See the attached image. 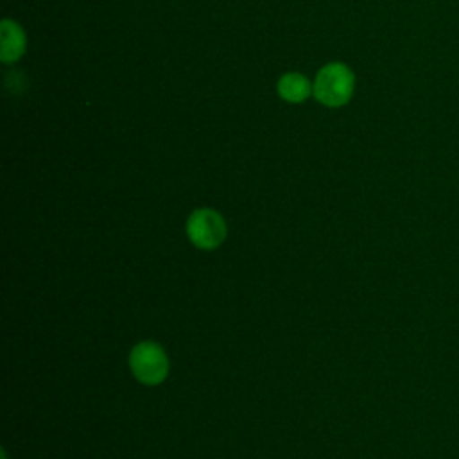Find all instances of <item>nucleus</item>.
I'll use <instances>...</instances> for the list:
<instances>
[{
    "label": "nucleus",
    "instance_id": "f257e3e1",
    "mask_svg": "<svg viewBox=\"0 0 459 459\" xmlns=\"http://www.w3.org/2000/svg\"><path fill=\"white\" fill-rule=\"evenodd\" d=\"M355 91V74L353 70L341 63L333 61L325 65L314 79L312 95L323 106L328 108H341L350 102Z\"/></svg>",
    "mask_w": 459,
    "mask_h": 459
},
{
    "label": "nucleus",
    "instance_id": "f03ea898",
    "mask_svg": "<svg viewBox=\"0 0 459 459\" xmlns=\"http://www.w3.org/2000/svg\"><path fill=\"white\" fill-rule=\"evenodd\" d=\"M129 369L143 385H158L169 375V357L154 341H140L129 351Z\"/></svg>",
    "mask_w": 459,
    "mask_h": 459
},
{
    "label": "nucleus",
    "instance_id": "7ed1b4c3",
    "mask_svg": "<svg viewBox=\"0 0 459 459\" xmlns=\"http://www.w3.org/2000/svg\"><path fill=\"white\" fill-rule=\"evenodd\" d=\"M186 237L188 240L203 251L219 247L228 235L224 217L212 208H197L186 219Z\"/></svg>",
    "mask_w": 459,
    "mask_h": 459
},
{
    "label": "nucleus",
    "instance_id": "20e7f679",
    "mask_svg": "<svg viewBox=\"0 0 459 459\" xmlns=\"http://www.w3.org/2000/svg\"><path fill=\"white\" fill-rule=\"evenodd\" d=\"M0 38H2V45H0L2 63H16L27 48V38L23 29L14 20L4 18L0 23Z\"/></svg>",
    "mask_w": 459,
    "mask_h": 459
},
{
    "label": "nucleus",
    "instance_id": "39448f33",
    "mask_svg": "<svg viewBox=\"0 0 459 459\" xmlns=\"http://www.w3.org/2000/svg\"><path fill=\"white\" fill-rule=\"evenodd\" d=\"M276 90H278V95L283 100H287L290 104H299V102H305L310 97L312 84L303 74L287 72L280 77V81L276 84Z\"/></svg>",
    "mask_w": 459,
    "mask_h": 459
}]
</instances>
